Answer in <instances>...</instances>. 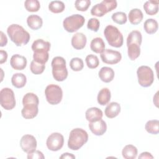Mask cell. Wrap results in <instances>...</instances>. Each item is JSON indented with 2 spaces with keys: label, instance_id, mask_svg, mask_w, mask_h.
<instances>
[{
  "label": "cell",
  "instance_id": "6da1fadb",
  "mask_svg": "<svg viewBox=\"0 0 159 159\" xmlns=\"http://www.w3.org/2000/svg\"><path fill=\"white\" fill-rule=\"evenodd\" d=\"M23 108L21 111L22 116L26 119L35 117L39 112V99L38 96L33 93H26L22 98Z\"/></svg>",
  "mask_w": 159,
  "mask_h": 159
},
{
  "label": "cell",
  "instance_id": "7a4b0ae2",
  "mask_svg": "<svg viewBox=\"0 0 159 159\" xmlns=\"http://www.w3.org/2000/svg\"><path fill=\"white\" fill-rule=\"evenodd\" d=\"M7 33L11 40L18 47L26 45L30 39L29 33L20 25L13 24L7 29Z\"/></svg>",
  "mask_w": 159,
  "mask_h": 159
},
{
  "label": "cell",
  "instance_id": "3957f363",
  "mask_svg": "<svg viewBox=\"0 0 159 159\" xmlns=\"http://www.w3.org/2000/svg\"><path fill=\"white\" fill-rule=\"evenodd\" d=\"M88 140V134L81 128H75L71 130L68 140V147L72 150H78Z\"/></svg>",
  "mask_w": 159,
  "mask_h": 159
},
{
  "label": "cell",
  "instance_id": "277c9868",
  "mask_svg": "<svg viewBox=\"0 0 159 159\" xmlns=\"http://www.w3.org/2000/svg\"><path fill=\"white\" fill-rule=\"evenodd\" d=\"M52 75L57 81H63L68 77V70L66 66V61L62 57H55L52 63Z\"/></svg>",
  "mask_w": 159,
  "mask_h": 159
},
{
  "label": "cell",
  "instance_id": "5b68a950",
  "mask_svg": "<svg viewBox=\"0 0 159 159\" xmlns=\"http://www.w3.org/2000/svg\"><path fill=\"white\" fill-rule=\"evenodd\" d=\"M104 34L107 42L111 46L119 48L123 45V35L116 27L112 25H107L104 29Z\"/></svg>",
  "mask_w": 159,
  "mask_h": 159
},
{
  "label": "cell",
  "instance_id": "8992f818",
  "mask_svg": "<svg viewBox=\"0 0 159 159\" xmlns=\"http://www.w3.org/2000/svg\"><path fill=\"white\" fill-rule=\"evenodd\" d=\"M85 22L84 17L78 14L66 17L63 21V26L66 31L73 33L82 27Z\"/></svg>",
  "mask_w": 159,
  "mask_h": 159
},
{
  "label": "cell",
  "instance_id": "52a82bcc",
  "mask_svg": "<svg viewBox=\"0 0 159 159\" xmlns=\"http://www.w3.org/2000/svg\"><path fill=\"white\" fill-rule=\"evenodd\" d=\"M137 75L139 84L144 88L150 86L154 81V74L152 68L148 66L142 65L138 68Z\"/></svg>",
  "mask_w": 159,
  "mask_h": 159
},
{
  "label": "cell",
  "instance_id": "ba28073f",
  "mask_svg": "<svg viewBox=\"0 0 159 159\" xmlns=\"http://www.w3.org/2000/svg\"><path fill=\"white\" fill-rule=\"evenodd\" d=\"M45 94L46 99L50 104L57 105L62 100L63 91L58 85L50 84L46 87Z\"/></svg>",
  "mask_w": 159,
  "mask_h": 159
},
{
  "label": "cell",
  "instance_id": "9c48e42d",
  "mask_svg": "<svg viewBox=\"0 0 159 159\" xmlns=\"http://www.w3.org/2000/svg\"><path fill=\"white\" fill-rule=\"evenodd\" d=\"M117 3L115 0H104L94 5L91 9V14L96 17H102L106 13L117 7Z\"/></svg>",
  "mask_w": 159,
  "mask_h": 159
},
{
  "label": "cell",
  "instance_id": "30bf717a",
  "mask_svg": "<svg viewBox=\"0 0 159 159\" xmlns=\"http://www.w3.org/2000/svg\"><path fill=\"white\" fill-rule=\"evenodd\" d=\"M0 104L6 110H12L15 107L16 102L14 91L9 88H4L0 92Z\"/></svg>",
  "mask_w": 159,
  "mask_h": 159
},
{
  "label": "cell",
  "instance_id": "8fae6325",
  "mask_svg": "<svg viewBox=\"0 0 159 159\" xmlns=\"http://www.w3.org/2000/svg\"><path fill=\"white\" fill-rule=\"evenodd\" d=\"M64 137L63 135L58 132L51 134L47 138L46 145L49 150L56 152L60 150L63 146Z\"/></svg>",
  "mask_w": 159,
  "mask_h": 159
},
{
  "label": "cell",
  "instance_id": "7c38bea8",
  "mask_svg": "<svg viewBox=\"0 0 159 159\" xmlns=\"http://www.w3.org/2000/svg\"><path fill=\"white\" fill-rule=\"evenodd\" d=\"M102 62L109 64L115 65L118 63L122 59L121 53L116 50L112 49H106L100 55Z\"/></svg>",
  "mask_w": 159,
  "mask_h": 159
},
{
  "label": "cell",
  "instance_id": "4fadbf2b",
  "mask_svg": "<svg viewBox=\"0 0 159 159\" xmlns=\"http://www.w3.org/2000/svg\"><path fill=\"white\" fill-rule=\"evenodd\" d=\"M37 142L34 136L26 134L22 137L20 140V146L22 150L25 153H30L37 148Z\"/></svg>",
  "mask_w": 159,
  "mask_h": 159
},
{
  "label": "cell",
  "instance_id": "5bb4252c",
  "mask_svg": "<svg viewBox=\"0 0 159 159\" xmlns=\"http://www.w3.org/2000/svg\"><path fill=\"white\" fill-rule=\"evenodd\" d=\"M88 127L95 135H102L107 130V124L102 119L94 122H89Z\"/></svg>",
  "mask_w": 159,
  "mask_h": 159
},
{
  "label": "cell",
  "instance_id": "9a60e30c",
  "mask_svg": "<svg viewBox=\"0 0 159 159\" xmlns=\"http://www.w3.org/2000/svg\"><path fill=\"white\" fill-rule=\"evenodd\" d=\"M27 61L25 57L19 54L13 55L10 60V65L12 68L16 70H22L27 66Z\"/></svg>",
  "mask_w": 159,
  "mask_h": 159
},
{
  "label": "cell",
  "instance_id": "2e32d148",
  "mask_svg": "<svg viewBox=\"0 0 159 159\" xmlns=\"http://www.w3.org/2000/svg\"><path fill=\"white\" fill-rule=\"evenodd\" d=\"M71 42L72 47L75 49L81 50L86 46L87 39L84 34L81 32H78L73 35Z\"/></svg>",
  "mask_w": 159,
  "mask_h": 159
},
{
  "label": "cell",
  "instance_id": "e0dca14e",
  "mask_svg": "<svg viewBox=\"0 0 159 159\" xmlns=\"http://www.w3.org/2000/svg\"><path fill=\"white\" fill-rule=\"evenodd\" d=\"M120 105L117 102H110L106 106L104 113L107 117L112 119L117 117L120 112Z\"/></svg>",
  "mask_w": 159,
  "mask_h": 159
},
{
  "label": "cell",
  "instance_id": "ac0fdd59",
  "mask_svg": "<svg viewBox=\"0 0 159 159\" xmlns=\"http://www.w3.org/2000/svg\"><path fill=\"white\" fill-rule=\"evenodd\" d=\"M103 116L102 111L96 107H93L88 109L85 112V117L88 121L94 122L101 119Z\"/></svg>",
  "mask_w": 159,
  "mask_h": 159
},
{
  "label": "cell",
  "instance_id": "d6986e66",
  "mask_svg": "<svg viewBox=\"0 0 159 159\" xmlns=\"http://www.w3.org/2000/svg\"><path fill=\"white\" fill-rule=\"evenodd\" d=\"M114 75L115 73L113 69L108 66L102 67L98 73L100 80L104 83L112 81L114 78Z\"/></svg>",
  "mask_w": 159,
  "mask_h": 159
},
{
  "label": "cell",
  "instance_id": "ffe728a7",
  "mask_svg": "<svg viewBox=\"0 0 159 159\" xmlns=\"http://www.w3.org/2000/svg\"><path fill=\"white\" fill-rule=\"evenodd\" d=\"M51 44L48 41H45L43 39L35 40L32 45V50L34 52H49L50 50Z\"/></svg>",
  "mask_w": 159,
  "mask_h": 159
},
{
  "label": "cell",
  "instance_id": "44dd1931",
  "mask_svg": "<svg viewBox=\"0 0 159 159\" xmlns=\"http://www.w3.org/2000/svg\"><path fill=\"white\" fill-rule=\"evenodd\" d=\"M27 24L31 29L35 30L42 27L43 25V20L39 16L32 14L27 18Z\"/></svg>",
  "mask_w": 159,
  "mask_h": 159
},
{
  "label": "cell",
  "instance_id": "7402d4cb",
  "mask_svg": "<svg viewBox=\"0 0 159 159\" xmlns=\"http://www.w3.org/2000/svg\"><path fill=\"white\" fill-rule=\"evenodd\" d=\"M128 17L130 24L133 25H137L142 21L143 15L140 9L135 8L130 11Z\"/></svg>",
  "mask_w": 159,
  "mask_h": 159
},
{
  "label": "cell",
  "instance_id": "603a6c76",
  "mask_svg": "<svg viewBox=\"0 0 159 159\" xmlns=\"http://www.w3.org/2000/svg\"><path fill=\"white\" fill-rule=\"evenodd\" d=\"M111 98V94L110 90L107 88H103L98 93L97 101L100 105L105 106L109 102Z\"/></svg>",
  "mask_w": 159,
  "mask_h": 159
},
{
  "label": "cell",
  "instance_id": "cb8c5ba5",
  "mask_svg": "<svg viewBox=\"0 0 159 159\" xmlns=\"http://www.w3.org/2000/svg\"><path fill=\"white\" fill-rule=\"evenodd\" d=\"M142 41V34L139 30H133L130 32L127 38V45L134 44L140 46Z\"/></svg>",
  "mask_w": 159,
  "mask_h": 159
},
{
  "label": "cell",
  "instance_id": "d4e9b609",
  "mask_svg": "<svg viewBox=\"0 0 159 159\" xmlns=\"http://www.w3.org/2000/svg\"><path fill=\"white\" fill-rule=\"evenodd\" d=\"M27 82V78L25 75L20 73H14L11 78L12 84L16 88H23Z\"/></svg>",
  "mask_w": 159,
  "mask_h": 159
},
{
  "label": "cell",
  "instance_id": "484cf974",
  "mask_svg": "<svg viewBox=\"0 0 159 159\" xmlns=\"http://www.w3.org/2000/svg\"><path fill=\"white\" fill-rule=\"evenodd\" d=\"M90 48L93 52L96 53H101L105 50V43L102 38L96 37L91 40Z\"/></svg>",
  "mask_w": 159,
  "mask_h": 159
},
{
  "label": "cell",
  "instance_id": "4316f807",
  "mask_svg": "<svg viewBox=\"0 0 159 159\" xmlns=\"http://www.w3.org/2000/svg\"><path fill=\"white\" fill-rule=\"evenodd\" d=\"M137 147L130 144L125 145L122 150V157L125 159H135L137 157Z\"/></svg>",
  "mask_w": 159,
  "mask_h": 159
},
{
  "label": "cell",
  "instance_id": "83f0119b",
  "mask_svg": "<svg viewBox=\"0 0 159 159\" xmlns=\"http://www.w3.org/2000/svg\"><path fill=\"white\" fill-rule=\"evenodd\" d=\"M143 9L145 12L150 16L155 15L158 11V1H148L143 4Z\"/></svg>",
  "mask_w": 159,
  "mask_h": 159
},
{
  "label": "cell",
  "instance_id": "f1b7e54d",
  "mask_svg": "<svg viewBox=\"0 0 159 159\" xmlns=\"http://www.w3.org/2000/svg\"><path fill=\"white\" fill-rule=\"evenodd\" d=\"M143 28L147 34H153L158 30V22L154 19H148L144 22Z\"/></svg>",
  "mask_w": 159,
  "mask_h": 159
},
{
  "label": "cell",
  "instance_id": "f546056e",
  "mask_svg": "<svg viewBox=\"0 0 159 159\" xmlns=\"http://www.w3.org/2000/svg\"><path fill=\"white\" fill-rule=\"evenodd\" d=\"M146 131L151 134L157 135L159 133V121L158 120H150L145 125Z\"/></svg>",
  "mask_w": 159,
  "mask_h": 159
},
{
  "label": "cell",
  "instance_id": "4dcf8cb0",
  "mask_svg": "<svg viewBox=\"0 0 159 159\" xmlns=\"http://www.w3.org/2000/svg\"><path fill=\"white\" fill-rule=\"evenodd\" d=\"M127 54L129 58L134 61L136 60L140 55V46L134 44L127 45Z\"/></svg>",
  "mask_w": 159,
  "mask_h": 159
},
{
  "label": "cell",
  "instance_id": "1f68e13d",
  "mask_svg": "<svg viewBox=\"0 0 159 159\" xmlns=\"http://www.w3.org/2000/svg\"><path fill=\"white\" fill-rule=\"evenodd\" d=\"M65 9V4L60 1H51L48 5V9L53 13H61Z\"/></svg>",
  "mask_w": 159,
  "mask_h": 159
},
{
  "label": "cell",
  "instance_id": "d6a6232c",
  "mask_svg": "<svg viewBox=\"0 0 159 159\" xmlns=\"http://www.w3.org/2000/svg\"><path fill=\"white\" fill-rule=\"evenodd\" d=\"M24 6L29 12H37L40 8V4L38 0H26L24 2Z\"/></svg>",
  "mask_w": 159,
  "mask_h": 159
},
{
  "label": "cell",
  "instance_id": "836d02e7",
  "mask_svg": "<svg viewBox=\"0 0 159 159\" xmlns=\"http://www.w3.org/2000/svg\"><path fill=\"white\" fill-rule=\"evenodd\" d=\"M49 54L48 52H34L33 60L39 63L45 64L48 61Z\"/></svg>",
  "mask_w": 159,
  "mask_h": 159
},
{
  "label": "cell",
  "instance_id": "e575fe53",
  "mask_svg": "<svg viewBox=\"0 0 159 159\" xmlns=\"http://www.w3.org/2000/svg\"><path fill=\"white\" fill-rule=\"evenodd\" d=\"M70 66L74 71H79L83 70L84 63L81 58L78 57L73 58L70 61Z\"/></svg>",
  "mask_w": 159,
  "mask_h": 159
},
{
  "label": "cell",
  "instance_id": "d590c367",
  "mask_svg": "<svg viewBox=\"0 0 159 159\" xmlns=\"http://www.w3.org/2000/svg\"><path fill=\"white\" fill-rule=\"evenodd\" d=\"M87 66L91 69L96 68L99 65V61L98 57L96 55L90 54L86 56L85 58Z\"/></svg>",
  "mask_w": 159,
  "mask_h": 159
},
{
  "label": "cell",
  "instance_id": "8d00e7d4",
  "mask_svg": "<svg viewBox=\"0 0 159 159\" xmlns=\"http://www.w3.org/2000/svg\"><path fill=\"white\" fill-rule=\"evenodd\" d=\"M111 18L114 22L120 25L125 24L127 20V15L124 12H116L112 15Z\"/></svg>",
  "mask_w": 159,
  "mask_h": 159
},
{
  "label": "cell",
  "instance_id": "74e56055",
  "mask_svg": "<svg viewBox=\"0 0 159 159\" xmlns=\"http://www.w3.org/2000/svg\"><path fill=\"white\" fill-rule=\"evenodd\" d=\"M45 68V65L39 63L34 60H32L30 63V70L31 72L35 75L42 74Z\"/></svg>",
  "mask_w": 159,
  "mask_h": 159
},
{
  "label": "cell",
  "instance_id": "f35d334b",
  "mask_svg": "<svg viewBox=\"0 0 159 159\" xmlns=\"http://www.w3.org/2000/svg\"><path fill=\"white\" fill-rule=\"evenodd\" d=\"M91 4L90 0H76L75 2L76 9L80 11H86Z\"/></svg>",
  "mask_w": 159,
  "mask_h": 159
},
{
  "label": "cell",
  "instance_id": "ab89813d",
  "mask_svg": "<svg viewBox=\"0 0 159 159\" xmlns=\"http://www.w3.org/2000/svg\"><path fill=\"white\" fill-rule=\"evenodd\" d=\"M100 26V22L96 18H91L87 24V28L92 31L98 32Z\"/></svg>",
  "mask_w": 159,
  "mask_h": 159
},
{
  "label": "cell",
  "instance_id": "60d3db41",
  "mask_svg": "<svg viewBox=\"0 0 159 159\" xmlns=\"http://www.w3.org/2000/svg\"><path fill=\"white\" fill-rule=\"evenodd\" d=\"M27 158L28 159H43L45 158V156L43 153L39 150H34L29 153H27Z\"/></svg>",
  "mask_w": 159,
  "mask_h": 159
},
{
  "label": "cell",
  "instance_id": "b9f144b4",
  "mask_svg": "<svg viewBox=\"0 0 159 159\" xmlns=\"http://www.w3.org/2000/svg\"><path fill=\"white\" fill-rule=\"evenodd\" d=\"M1 40H0V46L1 47H4L7 43V39L6 35L4 34L2 31H1Z\"/></svg>",
  "mask_w": 159,
  "mask_h": 159
},
{
  "label": "cell",
  "instance_id": "7bdbcfd3",
  "mask_svg": "<svg viewBox=\"0 0 159 159\" xmlns=\"http://www.w3.org/2000/svg\"><path fill=\"white\" fill-rule=\"evenodd\" d=\"M0 56H1V59H0V63L2 64L5 63L7 61V53L6 51L1 50H0Z\"/></svg>",
  "mask_w": 159,
  "mask_h": 159
},
{
  "label": "cell",
  "instance_id": "ee69618b",
  "mask_svg": "<svg viewBox=\"0 0 159 159\" xmlns=\"http://www.w3.org/2000/svg\"><path fill=\"white\" fill-rule=\"evenodd\" d=\"M154 157L149 152H144L140 153V155L139 156V158H144V159H153Z\"/></svg>",
  "mask_w": 159,
  "mask_h": 159
},
{
  "label": "cell",
  "instance_id": "f6af8a7d",
  "mask_svg": "<svg viewBox=\"0 0 159 159\" xmlns=\"http://www.w3.org/2000/svg\"><path fill=\"white\" fill-rule=\"evenodd\" d=\"M60 159H66V158L74 159L75 158V156L70 153H64L60 157Z\"/></svg>",
  "mask_w": 159,
  "mask_h": 159
},
{
  "label": "cell",
  "instance_id": "bcb514c9",
  "mask_svg": "<svg viewBox=\"0 0 159 159\" xmlns=\"http://www.w3.org/2000/svg\"><path fill=\"white\" fill-rule=\"evenodd\" d=\"M158 91L157 92V93L155 94V96H153V103L156 106V107H158Z\"/></svg>",
  "mask_w": 159,
  "mask_h": 159
}]
</instances>
